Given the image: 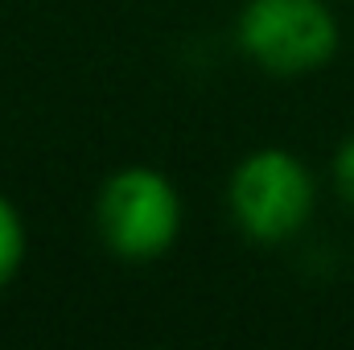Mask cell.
<instances>
[{"label":"cell","mask_w":354,"mask_h":350,"mask_svg":"<svg viewBox=\"0 0 354 350\" xmlns=\"http://www.w3.org/2000/svg\"><path fill=\"white\" fill-rule=\"evenodd\" d=\"M99 227L115 256L153 260L169 252L181 231V198L157 169H124L103 185Z\"/></svg>","instance_id":"cell-1"},{"label":"cell","mask_w":354,"mask_h":350,"mask_svg":"<svg viewBox=\"0 0 354 350\" xmlns=\"http://www.w3.org/2000/svg\"><path fill=\"white\" fill-rule=\"evenodd\" d=\"M25 256V231H21V214L12 210L8 198H0V288L17 276Z\"/></svg>","instance_id":"cell-4"},{"label":"cell","mask_w":354,"mask_h":350,"mask_svg":"<svg viewBox=\"0 0 354 350\" xmlns=\"http://www.w3.org/2000/svg\"><path fill=\"white\" fill-rule=\"evenodd\" d=\"M243 50L276 75H301L334 58L338 25L322 0H252L239 21Z\"/></svg>","instance_id":"cell-2"},{"label":"cell","mask_w":354,"mask_h":350,"mask_svg":"<svg viewBox=\"0 0 354 350\" xmlns=\"http://www.w3.org/2000/svg\"><path fill=\"white\" fill-rule=\"evenodd\" d=\"M231 210L248 235L288 239L313 210V177L292 153L260 149L231 177Z\"/></svg>","instance_id":"cell-3"},{"label":"cell","mask_w":354,"mask_h":350,"mask_svg":"<svg viewBox=\"0 0 354 350\" xmlns=\"http://www.w3.org/2000/svg\"><path fill=\"white\" fill-rule=\"evenodd\" d=\"M334 174H338V181H342V194L354 202V136L338 149V161H334Z\"/></svg>","instance_id":"cell-5"}]
</instances>
